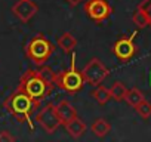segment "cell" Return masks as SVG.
<instances>
[{
  "label": "cell",
  "instance_id": "6da1fadb",
  "mask_svg": "<svg viewBox=\"0 0 151 142\" xmlns=\"http://www.w3.org/2000/svg\"><path fill=\"white\" fill-rule=\"evenodd\" d=\"M55 74L53 70L46 65H42L40 70H28L21 76L17 89L28 95L36 108H39L55 87Z\"/></svg>",
  "mask_w": 151,
  "mask_h": 142
},
{
  "label": "cell",
  "instance_id": "7a4b0ae2",
  "mask_svg": "<svg viewBox=\"0 0 151 142\" xmlns=\"http://www.w3.org/2000/svg\"><path fill=\"white\" fill-rule=\"evenodd\" d=\"M3 108L11 115H14L19 123H27L31 130L34 129V123L31 120V113L36 108V105L30 99V96L25 95L22 90L17 89L12 95H9L3 102Z\"/></svg>",
  "mask_w": 151,
  "mask_h": 142
},
{
  "label": "cell",
  "instance_id": "3957f363",
  "mask_svg": "<svg viewBox=\"0 0 151 142\" xmlns=\"http://www.w3.org/2000/svg\"><path fill=\"white\" fill-rule=\"evenodd\" d=\"M86 80L83 77V73L76 67V53L73 52L70 68L55 74V86L67 93H77L83 89Z\"/></svg>",
  "mask_w": 151,
  "mask_h": 142
},
{
  "label": "cell",
  "instance_id": "277c9868",
  "mask_svg": "<svg viewBox=\"0 0 151 142\" xmlns=\"http://www.w3.org/2000/svg\"><path fill=\"white\" fill-rule=\"evenodd\" d=\"M55 52V46L53 43L45 37L43 34H36L25 46V55L27 58L34 64V65H45L47 62V59L52 56V53Z\"/></svg>",
  "mask_w": 151,
  "mask_h": 142
},
{
  "label": "cell",
  "instance_id": "5b68a950",
  "mask_svg": "<svg viewBox=\"0 0 151 142\" xmlns=\"http://www.w3.org/2000/svg\"><path fill=\"white\" fill-rule=\"evenodd\" d=\"M82 73H83V77H85L86 83H89L92 86H98L108 77L110 70L98 58H93L86 64V67L82 70Z\"/></svg>",
  "mask_w": 151,
  "mask_h": 142
},
{
  "label": "cell",
  "instance_id": "8992f818",
  "mask_svg": "<svg viewBox=\"0 0 151 142\" xmlns=\"http://www.w3.org/2000/svg\"><path fill=\"white\" fill-rule=\"evenodd\" d=\"M85 11L88 16L96 24H102L113 14V8L108 5L107 0H88L85 3Z\"/></svg>",
  "mask_w": 151,
  "mask_h": 142
},
{
  "label": "cell",
  "instance_id": "52a82bcc",
  "mask_svg": "<svg viewBox=\"0 0 151 142\" xmlns=\"http://www.w3.org/2000/svg\"><path fill=\"white\" fill-rule=\"evenodd\" d=\"M36 120L45 129V132H47L49 135H52L53 132H56V129L61 126V120H59L58 113L55 110V104H50V102L47 105H45L37 113Z\"/></svg>",
  "mask_w": 151,
  "mask_h": 142
},
{
  "label": "cell",
  "instance_id": "ba28073f",
  "mask_svg": "<svg viewBox=\"0 0 151 142\" xmlns=\"http://www.w3.org/2000/svg\"><path fill=\"white\" fill-rule=\"evenodd\" d=\"M135 36H136V33H133L129 37H122V39H119L114 43L113 53L116 55V58L119 61L127 62V61H130L135 56V53H136V46H135V42H133Z\"/></svg>",
  "mask_w": 151,
  "mask_h": 142
},
{
  "label": "cell",
  "instance_id": "9c48e42d",
  "mask_svg": "<svg viewBox=\"0 0 151 142\" xmlns=\"http://www.w3.org/2000/svg\"><path fill=\"white\" fill-rule=\"evenodd\" d=\"M37 12H39V6L33 0H19L12 6V14L21 22H28Z\"/></svg>",
  "mask_w": 151,
  "mask_h": 142
},
{
  "label": "cell",
  "instance_id": "30bf717a",
  "mask_svg": "<svg viewBox=\"0 0 151 142\" xmlns=\"http://www.w3.org/2000/svg\"><path fill=\"white\" fill-rule=\"evenodd\" d=\"M55 110H56V113H58V117H59V120H61V124H67V123H70L73 118H76L77 117V111H76V108L71 105V102L70 101H67V99H62L59 104H56L55 105Z\"/></svg>",
  "mask_w": 151,
  "mask_h": 142
},
{
  "label": "cell",
  "instance_id": "8fae6325",
  "mask_svg": "<svg viewBox=\"0 0 151 142\" xmlns=\"http://www.w3.org/2000/svg\"><path fill=\"white\" fill-rule=\"evenodd\" d=\"M65 130H67V133H68L73 139H79L80 136L85 135V132H86V124H85V121H83L82 118L76 117V118H73L70 123L65 124Z\"/></svg>",
  "mask_w": 151,
  "mask_h": 142
},
{
  "label": "cell",
  "instance_id": "7c38bea8",
  "mask_svg": "<svg viewBox=\"0 0 151 142\" xmlns=\"http://www.w3.org/2000/svg\"><path fill=\"white\" fill-rule=\"evenodd\" d=\"M132 21L133 24L138 27V28H145L150 25V14H148V9L142 5H139L136 8V11L133 12L132 15Z\"/></svg>",
  "mask_w": 151,
  "mask_h": 142
},
{
  "label": "cell",
  "instance_id": "4fadbf2b",
  "mask_svg": "<svg viewBox=\"0 0 151 142\" xmlns=\"http://www.w3.org/2000/svg\"><path fill=\"white\" fill-rule=\"evenodd\" d=\"M58 46L64 50V53H71L77 46V39L71 33H64L58 37Z\"/></svg>",
  "mask_w": 151,
  "mask_h": 142
},
{
  "label": "cell",
  "instance_id": "5bb4252c",
  "mask_svg": "<svg viewBox=\"0 0 151 142\" xmlns=\"http://www.w3.org/2000/svg\"><path fill=\"white\" fill-rule=\"evenodd\" d=\"M91 130L95 136L98 138H104L111 132V124L105 120V118H96L92 124H91Z\"/></svg>",
  "mask_w": 151,
  "mask_h": 142
},
{
  "label": "cell",
  "instance_id": "9a60e30c",
  "mask_svg": "<svg viewBox=\"0 0 151 142\" xmlns=\"http://www.w3.org/2000/svg\"><path fill=\"white\" fill-rule=\"evenodd\" d=\"M91 95H92V98H93L98 104H101V105H105V104L111 99L110 89H107V87L102 86V85H98V86L95 87V90H93Z\"/></svg>",
  "mask_w": 151,
  "mask_h": 142
},
{
  "label": "cell",
  "instance_id": "2e32d148",
  "mask_svg": "<svg viewBox=\"0 0 151 142\" xmlns=\"http://www.w3.org/2000/svg\"><path fill=\"white\" fill-rule=\"evenodd\" d=\"M145 99L144 93L138 89V87H132L130 90H127L126 96H124V101L127 102V105H130L132 108H135L136 105H139L142 101Z\"/></svg>",
  "mask_w": 151,
  "mask_h": 142
},
{
  "label": "cell",
  "instance_id": "e0dca14e",
  "mask_svg": "<svg viewBox=\"0 0 151 142\" xmlns=\"http://www.w3.org/2000/svg\"><path fill=\"white\" fill-rule=\"evenodd\" d=\"M110 93H111V99H114L116 102H120V101H124V96L127 93V89H126V86L122 82H116L110 87Z\"/></svg>",
  "mask_w": 151,
  "mask_h": 142
},
{
  "label": "cell",
  "instance_id": "ac0fdd59",
  "mask_svg": "<svg viewBox=\"0 0 151 142\" xmlns=\"http://www.w3.org/2000/svg\"><path fill=\"white\" fill-rule=\"evenodd\" d=\"M135 110L142 118H150L151 117V102H148L147 99H144L139 105H136Z\"/></svg>",
  "mask_w": 151,
  "mask_h": 142
},
{
  "label": "cell",
  "instance_id": "d6986e66",
  "mask_svg": "<svg viewBox=\"0 0 151 142\" xmlns=\"http://www.w3.org/2000/svg\"><path fill=\"white\" fill-rule=\"evenodd\" d=\"M15 139L17 138L11 132H8V130H2V132H0V142H12Z\"/></svg>",
  "mask_w": 151,
  "mask_h": 142
},
{
  "label": "cell",
  "instance_id": "ffe728a7",
  "mask_svg": "<svg viewBox=\"0 0 151 142\" xmlns=\"http://www.w3.org/2000/svg\"><path fill=\"white\" fill-rule=\"evenodd\" d=\"M65 2H67V3L70 5V6H73V8H74V6H77V5H80V3L83 2V0H65Z\"/></svg>",
  "mask_w": 151,
  "mask_h": 142
},
{
  "label": "cell",
  "instance_id": "44dd1931",
  "mask_svg": "<svg viewBox=\"0 0 151 142\" xmlns=\"http://www.w3.org/2000/svg\"><path fill=\"white\" fill-rule=\"evenodd\" d=\"M148 14H150V27H151V6H148Z\"/></svg>",
  "mask_w": 151,
  "mask_h": 142
}]
</instances>
